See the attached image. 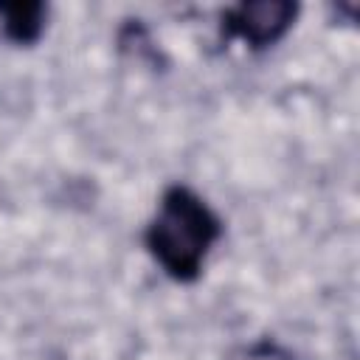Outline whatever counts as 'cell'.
I'll return each mask as SVG.
<instances>
[{
    "instance_id": "cell-3",
    "label": "cell",
    "mask_w": 360,
    "mask_h": 360,
    "mask_svg": "<svg viewBox=\"0 0 360 360\" xmlns=\"http://www.w3.org/2000/svg\"><path fill=\"white\" fill-rule=\"evenodd\" d=\"M45 3H0L3 34L17 45H34L45 31Z\"/></svg>"
},
{
    "instance_id": "cell-2",
    "label": "cell",
    "mask_w": 360,
    "mask_h": 360,
    "mask_svg": "<svg viewBox=\"0 0 360 360\" xmlns=\"http://www.w3.org/2000/svg\"><path fill=\"white\" fill-rule=\"evenodd\" d=\"M298 3L290 0H245L222 11V37L242 39L248 48L262 51L276 45L295 22Z\"/></svg>"
},
{
    "instance_id": "cell-1",
    "label": "cell",
    "mask_w": 360,
    "mask_h": 360,
    "mask_svg": "<svg viewBox=\"0 0 360 360\" xmlns=\"http://www.w3.org/2000/svg\"><path fill=\"white\" fill-rule=\"evenodd\" d=\"M222 236V219L188 186H169L143 231V245L160 270L180 284L200 278L202 264Z\"/></svg>"
}]
</instances>
